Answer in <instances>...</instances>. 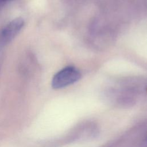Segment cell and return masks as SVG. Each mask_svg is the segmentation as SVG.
Returning <instances> with one entry per match:
<instances>
[{"mask_svg": "<svg viewBox=\"0 0 147 147\" xmlns=\"http://www.w3.org/2000/svg\"><path fill=\"white\" fill-rule=\"evenodd\" d=\"M24 25V20L17 17L6 24L0 32V43L6 44L13 40Z\"/></svg>", "mask_w": 147, "mask_h": 147, "instance_id": "cell-2", "label": "cell"}, {"mask_svg": "<svg viewBox=\"0 0 147 147\" xmlns=\"http://www.w3.org/2000/svg\"><path fill=\"white\" fill-rule=\"evenodd\" d=\"M144 144L145 146H147V137L146 138V139L145 140V141H144Z\"/></svg>", "mask_w": 147, "mask_h": 147, "instance_id": "cell-4", "label": "cell"}, {"mask_svg": "<svg viewBox=\"0 0 147 147\" xmlns=\"http://www.w3.org/2000/svg\"><path fill=\"white\" fill-rule=\"evenodd\" d=\"M81 77L80 72L75 67L68 66L57 72L53 77L52 87L54 89L64 88L77 82Z\"/></svg>", "mask_w": 147, "mask_h": 147, "instance_id": "cell-1", "label": "cell"}, {"mask_svg": "<svg viewBox=\"0 0 147 147\" xmlns=\"http://www.w3.org/2000/svg\"><path fill=\"white\" fill-rule=\"evenodd\" d=\"M12 0H0V3H4V2H9V1H11Z\"/></svg>", "mask_w": 147, "mask_h": 147, "instance_id": "cell-3", "label": "cell"}]
</instances>
